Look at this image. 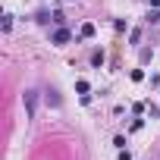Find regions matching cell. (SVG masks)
<instances>
[{
    "label": "cell",
    "instance_id": "cell-1",
    "mask_svg": "<svg viewBox=\"0 0 160 160\" xmlns=\"http://www.w3.org/2000/svg\"><path fill=\"white\" fill-rule=\"evenodd\" d=\"M22 104H25V119H35V113H38V91L28 88L22 94Z\"/></svg>",
    "mask_w": 160,
    "mask_h": 160
},
{
    "label": "cell",
    "instance_id": "cell-4",
    "mask_svg": "<svg viewBox=\"0 0 160 160\" xmlns=\"http://www.w3.org/2000/svg\"><path fill=\"white\" fill-rule=\"evenodd\" d=\"M82 38H94V25H91V22L82 25Z\"/></svg>",
    "mask_w": 160,
    "mask_h": 160
},
{
    "label": "cell",
    "instance_id": "cell-6",
    "mask_svg": "<svg viewBox=\"0 0 160 160\" xmlns=\"http://www.w3.org/2000/svg\"><path fill=\"white\" fill-rule=\"evenodd\" d=\"M0 28H3V32H10V28H13V16H10V13L3 16V22H0Z\"/></svg>",
    "mask_w": 160,
    "mask_h": 160
},
{
    "label": "cell",
    "instance_id": "cell-3",
    "mask_svg": "<svg viewBox=\"0 0 160 160\" xmlns=\"http://www.w3.org/2000/svg\"><path fill=\"white\" fill-rule=\"evenodd\" d=\"M91 66H104V50H94L91 53Z\"/></svg>",
    "mask_w": 160,
    "mask_h": 160
},
{
    "label": "cell",
    "instance_id": "cell-5",
    "mask_svg": "<svg viewBox=\"0 0 160 160\" xmlns=\"http://www.w3.org/2000/svg\"><path fill=\"white\" fill-rule=\"evenodd\" d=\"M75 91H78V94H88V82H85V78H78V82H75Z\"/></svg>",
    "mask_w": 160,
    "mask_h": 160
},
{
    "label": "cell",
    "instance_id": "cell-2",
    "mask_svg": "<svg viewBox=\"0 0 160 160\" xmlns=\"http://www.w3.org/2000/svg\"><path fill=\"white\" fill-rule=\"evenodd\" d=\"M69 38H72V32H69V28H63V25H60V28H57V32H53V38H50V41H53V44H66V41H69Z\"/></svg>",
    "mask_w": 160,
    "mask_h": 160
},
{
    "label": "cell",
    "instance_id": "cell-7",
    "mask_svg": "<svg viewBox=\"0 0 160 160\" xmlns=\"http://www.w3.org/2000/svg\"><path fill=\"white\" fill-rule=\"evenodd\" d=\"M47 104H53V107H60V98H57V91H47Z\"/></svg>",
    "mask_w": 160,
    "mask_h": 160
},
{
    "label": "cell",
    "instance_id": "cell-8",
    "mask_svg": "<svg viewBox=\"0 0 160 160\" xmlns=\"http://www.w3.org/2000/svg\"><path fill=\"white\" fill-rule=\"evenodd\" d=\"M119 160H132V154H129L126 148H119Z\"/></svg>",
    "mask_w": 160,
    "mask_h": 160
},
{
    "label": "cell",
    "instance_id": "cell-9",
    "mask_svg": "<svg viewBox=\"0 0 160 160\" xmlns=\"http://www.w3.org/2000/svg\"><path fill=\"white\" fill-rule=\"evenodd\" d=\"M151 7H157V10H160V0H151Z\"/></svg>",
    "mask_w": 160,
    "mask_h": 160
}]
</instances>
